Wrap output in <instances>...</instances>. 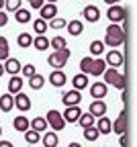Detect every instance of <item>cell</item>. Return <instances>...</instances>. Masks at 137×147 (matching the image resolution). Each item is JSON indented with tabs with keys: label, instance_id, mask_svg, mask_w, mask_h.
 I'll return each mask as SVG.
<instances>
[{
	"label": "cell",
	"instance_id": "7c38bea8",
	"mask_svg": "<svg viewBox=\"0 0 137 147\" xmlns=\"http://www.w3.org/2000/svg\"><path fill=\"white\" fill-rule=\"evenodd\" d=\"M88 113L96 119V117H104L106 115V104H104V100H92V104H90V108H88Z\"/></svg>",
	"mask_w": 137,
	"mask_h": 147
},
{
	"label": "cell",
	"instance_id": "4dcf8cb0",
	"mask_svg": "<svg viewBox=\"0 0 137 147\" xmlns=\"http://www.w3.org/2000/svg\"><path fill=\"white\" fill-rule=\"evenodd\" d=\"M78 123L82 125V129H88V127H94V117L90 113H82L80 119H78Z\"/></svg>",
	"mask_w": 137,
	"mask_h": 147
},
{
	"label": "cell",
	"instance_id": "44dd1931",
	"mask_svg": "<svg viewBox=\"0 0 137 147\" xmlns=\"http://www.w3.org/2000/svg\"><path fill=\"white\" fill-rule=\"evenodd\" d=\"M72 84H74V90L80 92L84 88H88V76H84V74H78V76L72 78Z\"/></svg>",
	"mask_w": 137,
	"mask_h": 147
},
{
	"label": "cell",
	"instance_id": "d6986e66",
	"mask_svg": "<svg viewBox=\"0 0 137 147\" xmlns=\"http://www.w3.org/2000/svg\"><path fill=\"white\" fill-rule=\"evenodd\" d=\"M12 108H14V98L6 92V94L0 96V110H2V113H10Z\"/></svg>",
	"mask_w": 137,
	"mask_h": 147
},
{
	"label": "cell",
	"instance_id": "836d02e7",
	"mask_svg": "<svg viewBox=\"0 0 137 147\" xmlns=\"http://www.w3.org/2000/svg\"><path fill=\"white\" fill-rule=\"evenodd\" d=\"M100 135H98V131H96V127H88V129H84V139L86 141H96Z\"/></svg>",
	"mask_w": 137,
	"mask_h": 147
},
{
	"label": "cell",
	"instance_id": "c3c4849f",
	"mask_svg": "<svg viewBox=\"0 0 137 147\" xmlns=\"http://www.w3.org/2000/svg\"><path fill=\"white\" fill-rule=\"evenodd\" d=\"M0 135H2V127H0Z\"/></svg>",
	"mask_w": 137,
	"mask_h": 147
},
{
	"label": "cell",
	"instance_id": "7a4b0ae2",
	"mask_svg": "<svg viewBox=\"0 0 137 147\" xmlns=\"http://www.w3.org/2000/svg\"><path fill=\"white\" fill-rule=\"evenodd\" d=\"M70 49L66 47V49H62V51H51L49 53V57H47V63L53 67V69H62L66 63H68V59H70Z\"/></svg>",
	"mask_w": 137,
	"mask_h": 147
},
{
	"label": "cell",
	"instance_id": "603a6c76",
	"mask_svg": "<svg viewBox=\"0 0 137 147\" xmlns=\"http://www.w3.org/2000/svg\"><path fill=\"white\" fill-rule=\"evenodd\" d=\"M12 127L16 129L18 133H27V131H29V119L23 117V115H21V117H16L14 123H12Z\"/></svg>",
	"mask_w": 137,
	"mask_h": 147
},
{
	"label": "cell",
	"instance_id": "ba28073f",
	"mask_svg": "<svg viewBox=\"0 0 137 147\" xmlns=\"http://www.w3.org/2000/svg\"><path fill=\"white\" fill-rule=\"evenodd\" d=\"M12 98H14V106L21 110V115L27 113V110H31V98L25 94V92H18V94H14Z\"/></svg>",
	"mask_w": 137,
	"mask_h": 147
},
{
	"label": "cell",
	"instance_id": "f546056e",
	"mask_svg": "<svg viewBox=\"0 0 137 147\" xmlns=\"http://www.w3.org/2000/svg\"><path fill=\"white\" fill-rule=\"evenodd\" d=\"M57 143H60V137L55 133H45L43 135V145L45 147H57Z\"/></svg>",
	"mask_w": 137,
	"mask_h": 147
},
{
	"label": "cell",
	"instance_id": "f6af8a7d",
	"mask_svg": "<svg viewBox=\"0 0 137 147\" xmlns=\"http://www.w3.org/2000/svg\"><path fill=\"white\" fill-rule=\"evenodd\" d=\"M68 147H82V145H80V143H70Z\"/></svg>",
	"mask_w": 137,
	"mask_h": 147
},
{
	"label": "cell",
	"instance_id": "ab89813d",
	"mask_svg": "<svg viewBox=\"0 0 137 147\" xmlns=\"http://www.w3.org/2000/svg\"><path fill=\"white\" fill-rule=\"evenodd\" d=\"M4 8H6V10H12V12H16L18 8H21V0H10V2H4Z\"/></svg>",
	"mask_w": 137,
	"mask_h": 147
},
{
	"label": "cell",
	"instance_id": "b9f144b4",
	"mask_svg": "<svg viewBox=\"0 0 137 147\" xmlns=\"http://www.w3.org/2000/svg\"><path fill=\"white\" fill-rule=\"evenodd\" d=\"M8 23V18H6V12H2V10H0V27H4Z\"/></svg>",
	"mask_w": 137,
	"mask_h": 147
},
{
	"label": "cell",
	"instance_id": "2e32d148",
	"mask_svg": "<svg viewBox=\"0 0 137 147\" xmlns=\"http://www.w3.org/2000/svg\"><path fill=\"white\" fill-rule=\"evenodd\" d=\"M18 92H23V76H12L8 80V94L14 96Z\"/></svg>",
	"mask_w": 137,
	"mask_h": 147
},
{
	"label": "cell",
	"instance_id": "30bf717a",
	"mask_svg": "<svg viewBox=\"0 0 137 147\" xmlns=\"http://www.w3.org/2000/svg\"><path fill=\"white\" fill-rule=\"evenodd\" d=\"M123 61H125V57H123L121 51H109L106 57H104V63L111 65V67H115V69L119 67V65H123Z\"/></svg>",
	"mask_w": 137,
	"mask_h": 147
},
{
	"label": "cell",
	"instance_id": "9c48e42d",
	"mask_svg": "<svg viewBox=\"0 0 137 147\" xmlns=\"http://www.w3.org/2000/svg\"><path fill=\"white\" fill-rule=\"evenodd\" d=\"M80 100H82V94H80V92H76V90H68V92H64V96H62V102L66 104V108L78 106Z\"/></svg>",
	"mask_w": 137,
	"mask_h": 147
},
{
	"label": "cell",
	"instance_id": "6da1fadb",
	"mask_svg": "<svg viewBox=\"0 0 137 147\" xmlns=\"http://www.w3.org/2000/svg\"><path fill=\"white\" fill-rule=\"evenodd\" d=\"M123 43H125V31H123V27L121 25H109L102 45H109V47L117 49V47L123 45Z\"/></svg>",
	"mask_w": 137,
	"mask_h": 147
},
{
	"label": "cell",
	"instance_id": "8992f818",
	"mask_svg": "<svg viewBox=\"0 0 137 147\" xmlns=\"http://www.w3.org/2000/svg\"><path fill=\"white\" fill-rule=\"evenodd\" d=\"M39 16H41V21H53V18H57V6L55 2H45L41 6V10H39Z\"/></svg>",
	"mask_w": 137,
	"mask_h": 147
},
{
	"label": "cell",
	"instance_id": "7dc6e473",
	"mask_svg": "<svg viewBox=\"0 0 137 147\" xmlns=\"http://www.w3.org/2000/svg\"><path fill=\"white\" fill-rule=\"evenodd\" d=\"M2 74H4V67H2V63H0V76H2Z\"/></svg>",
	"mask_w": 137,
	"mask_h": 147
},
{
	"label": "cell",
	"instance_id": "e575fe53",
	"mask_svg": "<svg viewBox=\"0 0 137 147\" xmlns=\"http://www.w3.org/2000/svg\"><path fill=\"white\" fill-rule=\"evenodd\" d=\"M33 29H35L37 35H45V31H47V23L41 21V18H37V21L33 23Z\"/></svg>",
	"mask_w": 137,
	"mask_h": 147
},
{
	"label": "cell",
	"instance_id": "83f0119b",
	"mask_svg": "<svg viewBox=\"0 0 137 147\" xmlns=\"http://www.w3.org/2000/svg\"><path fill=\"white\" fill-rule=\"evenodd\" d=\"M16 43H18V47L27 49V47H31V45H33V37H31L29 33H21V35L16 37Z\"/></svg>",
	"mask_w": 137,
	"mask_h": 147
},
{
	"label": "cell",
	"instance_id": "bcb514c9",
	"mask_svg": "<svg viewBox=\"0 0 137 147\" xmlns=\"http://www.w3.org/2000/svg\"><path fill=\"white\" fill-rule=\"evenodd\" d=\"M4 8V0H0V10H2Z\"/></svg>",
	"mask_w": 137,
	"mask_h": 147
},
{
	"label": "cell",
	"instance_id": "5b68a950",
	"mask_svg": "<svg viewBox=\"0 0 137 147\" xmlns=\"http://www.w3.org/2000/svg\"><path fill=\"white\" fill-rule=\"evenodd\" d=\"M125 8L121 6V4H111L109 6V10H106V16H109V21H111V25H119L123 18H125Z\"/></svg>",
	"mask_w": 137,
	"mask_h": 147
},
{
	"label": "cell",
	"instance_id": "f1b7e54d",
	"mask_svg": "<svg viewBox=\"0 0 137 147\" xmlns=\"http://www.w3.org/2000/svg\"><path fill=\"white\" fill-rule=\"evenodd\" d=\"M43 84H45V78L41 76V74H35L33 78H29V86H31L33 90H41Z\"/></svg>",
	"mask_w": 137,
	"mask_h": 147
},
{
	"label": "cell",
	"instance_id": "484cf974",
	"mask_svg": "<svg viewBox=\"0 0 137 147\" xmlns=\"http://www.w3.org/2000/svg\"><path fill=\"white\" fill-rule=\"evenodd\" d=\"M8 53H10V47H8V39L0 35V61H6L8 59Z\"/></svg>",
	"mask_w": 137,
	"mask_h": 147
},
{
	"label": "cell",
	"instance_id": "f35d334b",
	"mask_svg": "<svg viewBox=\"0 0 137 147\" xmlns=\"http://www.w3.org/2000/svg\"><path fill=\"white\" fill-rule=\"evenodd\" d=\"M68 23L64 21V18H53V21H49V27L53 29V31H60V29H64Z\"/></svg>",
	"mask_w": 137,
	"mask_h": 147
},
{
	"label": "cell",
	"instance_id": "5bb4252c",
	"mask_svg": "<svg viewBox=\"0 0 137 147\" xmlns=\"http://www.w3.org/2000/svg\"><path fill=\"white\" fill-rule=\"evenodd\" d=\"M29 129L35 133H45L47 131V121L45 117H35L33 121H29Z\"/></svg>",
	"mask_w": 137,
	"mask_h": 147
},
{
	"label": "cell",
	"instance_id": "4fadbf2b",
	"mask_svg": "<svg viewBox=\"0 0 137 147\" xmlns=\"http://www.w3.org/2000/svg\"><path fill=\"white\" fill-rule=\"evenodd\" d=\"M66 74L62 71V69H53L51 74H49V82H51V86L53 88H62L64 84H66Z\"/></svg>",
	"mask_w": 137,
	"mask_h": 147
},
{
	"label": "cell",
	"instance_id": "1f68e13d",
	"mask_svg": "<svg viewBox=\"0 0 137 147\" xmlns=\"http://www.w3.org/2000/svg\"><path fill=\"white\" fill-rule=\"evenodd\" d=\"M49 47H53V51H62V49H66V39L57 35V37H53L49 41Z\"/></svg>",
	"mask_w": 137,
	"mask_h": 147
},
{
	"label": "cell",
	"instance_id": "8fae6325",
	"mask_svg": "<svg viewBox=\"0 0 137 147\" xmlns=\"http://www.w3.org/2000/svg\"><path fill=\"white\" fill-rule=\"evenodd\" d=\"M90 96H92L94 100H102V98L106 96V84H104V82H94V84L90 86Z\"/></svg>",
	"mask_w": 137,
	"mask_h": 147
},
{
	"label": "cell",
	"instance_id": "4316f807",
	"mask_svg": "<svg viewBox=\"0 0 137 147\" xmlns=\"http://www.w3.org/2000/svg\"><path fill=\"white\" fill-rule=\"evenodd\" d=\"M14 18H16L21 25L29 23V21H31V12H29V8H18V10L14 12Z\"/></svg>",
	"mask_w": 137,
	"mask_h": 147
},
{
	"label": "cell",
	"instance_id": "277c9868",
	"mask_svg": "<svg viewBox=\"0 0 137 147\" xmlns=\"http://www.w3.org/2000/svg\"><path fill=\"white\" fill-rule=\"evenodd\" d=\"M45 121H47V127H51V129H53V133H57V131H62V129L66 127V121H64L62 113H57L55 108H51L49 113H47Z\"/></svg>",
	"mask_w": 137,
	"mask_h": 147
},
{
	"label": "cell",
	"instance_id": "d6a6232c",
	"mask_svg": "<svg viewBox=\"0 0 137 147\" xmlns=\"http://www.w3.org/2000/svg\"><path fill=\"white\" fill-rule=\"evenodd\" d=\"M102 51H104V45H102V41H92V43H90V53H92V55L100 57V55H102Z\"/></svg>",
	"mask_w": 137,
	"mask_h": 147
},
{
	"label": "cell",
	"instance_id": "52a82bcc",
	"mask_svg": "<svg viewBox=\"0 0 137 147\" xmlns=\"http://www.w3.org/2000/svg\"><path fill=\"white\" fill-rule=\"evenodd\" d=\"M111 131H113V133H117L119 137H123V135H125V131H127V117H125L123 110H121V115L115 119V123L111 125Z\"/></svg>",
	"mask_w": 137,
	"mask_h": 147
},
{
	"label": "cell",
	"instance_id": "d4e9b609",
	"mask_svg": "<svg viewBox=\"0 0 137 147\" xmlns=\"http://www.w3.org/2000/svg\"><path fill=\"white\" fill-rule=\"evenodd\" d=\"M66 27H68V33H70L72 37H78V35H82V29H84L82 21H70Z\"/></svg>",
	"mask_w": 137,
	"mask_h": 147
},
{
	"label": "cell",
	"instance_id": "cb8c5ba5",
	"mask_svg": "<svg viewBox=\"0 0 137 147\" xmlns=\"http://www.w3.org/2000/svg\"><path fill=\"white\" fill-rule=\"evenodd\" d=\"M33 47L37 49V51H45L47 47H49V39L45 35H37L35 39H33Z\"/></svg>",
	"mask_w": 137,
	"mask_h": 147
},
{
	"label": "cell",
	"instance_id": "e0dca14e",
	"mask_svg": "<svg viewBox=\"0 0 137 147\" xmlns=\"http://www.w3.org/2000/svg\"><path fill=\"white\" fill-rule=\"evenodd\" d=\"M4 71H8L10 74V76H18V71H21V61H18V59H14V57H8L6 61H4Z\"/></svg>",
	"mask_w": 137,
	"mask_h": 147
},
{
	"label": "cell",
	"instance_id": "3957f363",
	"mask_svg": "<svg viewBox=\"0 0 137 147\" xmlns=\"http://www.w3.org/2000/svg\"><path fill=\"white\" fill-rule=\"evenodd\" d=\"M104 84H113L115 88L125 90V76L119 74L115 67H106L104 69Z\"/></svg>",
	"mask_w": 137,
	"mask_h": 147
},
{
	"label": "cell",
	"instance_id": "7402d4cb",
	"mask_svg": "<svg viewBox=\"0 0 137 147\" xmlns=\"http://www.w3.org/2000/svg\"><path fill=\"white\" fill-rule=\"evenodd\" d=\"M111 121H109V117H100L98 119V123H96V131H98V135H109L111 133Z\"/></svg>",
	"mask_w": 137,
	"mask_h": 147
},
{
	"label": "cell",
	"instance_id": "ee69618b",
	"mask_svg": "<svg viewBox=\"0 0 137 147\" xmlns=\"http://www.w3.org/2000/svg\"><path fill=\"white\" fill-rule=\"evenodd\" d=\"M119 143H121V147H125V145H127V139H125V135H123V137H119Z\"/></svg>",
	"mask_w": 137,
	"mask_h": 147
},
{
	"label": "cell",
	"instance_id": "8d00e7d4",
	"mask_svg": "<svg viewBox=\"0 0 137 147\" xmlns=\"http://www.w3.org/2000/svg\"><path fill=\"white\" fill-rule=\"evenodd\" d=\"M90 67H92V57H82V61H80V69H82L84 76H88V74H90Z\"/></svg>",
	"mask_w": 137,
	"mask_h": 147
},
{
	"label": "cell",
	"instance_id": "9a60e30c",
	"mask_svg": "<svg viewBox=\"0 0 137 147\" xmlns=\"http://www.w3.org/2000/svg\"><path fill=\"white\" fill-rule=\"evenodd\" d=\"M80 115H82V110L78 108V106H70V108H66L64 113H62V117H64L66 123H78Z\"/></svg>",
	"mask_w": 137,
	"mask_h": 147
},
{
	"label": "cell",
	"instance_id": "ac0fdd59",
	"mask_svg": "<svg viewBox=\"0 0 137 147\" xmlns=\"http://www.w3.org/2000/svg\"><path fill=\"white\" fill-rule=\"evenodd\" d=\"M82 14H84V18H86L88 23H96L100 18V10H98V6H94V4H88Z\"/></svg>",
	"mask_w": 137,
	"mask_h": 147
},
{
	"label": "cell",
	"instance_id": "7bdbcfd3",
	"mask_svg": "<svg viewBox=\"0 0 137 147\" xmlns=\"http://www.w3.org/2000/svg\"><path fill=\"white\" fill-rule=\"evenodd\" d=\"M0 147H14L10 141H0Z\"/></svg>",
	"mask_w": 137,
	"mask_h": 147
},
{
	"label": "cell",
	"instance_id": "ffe728a7",
	"mask_svg": "<svg viewBox=\"0 0 137 147\" xmlns=\"http://www.w3.org/2000/svg\"><path fill=\"white\" fill-rule=\"evenodd\" d=\"M104 67H106L104 59H102V57H96V59H92L90 74H92V76H102V74H104Z\"/></svg>",
	"mask_w": 137,
	"mask_h": 147
},
{
	"label": "cell",
	"instance_id": "d590c367",
	"mask_svg": "<svg viewBox=\"0 0 137 147\" xmlns=\"http://www.w3.org/2000/svg\"><path fill=\"white\" fill-rule=\"evenodd\" d=\"M39 139H41V135H39V133H35V131H31V129H29V131L25 133V141H27L29 145H33V143H39Z\"/></svg>",
	"mask_w": 137,
	"mask_h": 147
},
{
	"label": "cell",
	"instance_id": "74e56055",
	"mask_svg": "<svg viewBox=\"0 0 137 147\" xmlns=\"http://www.w3.org/2000/svg\"><path fill=\"white\" fill-rule=\"evenodd\" d=\"M21 71H23V76H27V78H33L35 74H37V69H35V65H33V63L23 65V67H21Z\"/></svg>",
	"mask_w": 137,
	"mask_h": 147
},
{
	"label": "cell",
	"instance_id": "60d3db41",
	"mask_svg": "<svg viewBox=\"0 0 137 147\" xmlns=\"http://www.w3.org/2000/svg\"><path fill=\"white\" fill-rule=\"evenodd\" d=\"M43 4H45L43 0H31V8H35V10H41Z\"/></svg>",
	"mask_w": 137,
	"mask_h": 147
}]
</instances>
